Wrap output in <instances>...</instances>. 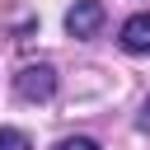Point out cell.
Here are the masks:
<instances>
[{
	"mask_svg": "<svg viewBox=\"0 0 150 150\" xmlns=\"http://www.w3.org/2000/svg\"><path fill=\"white\" fill-rule=\"evenodd\" d=\"M136 127H141V131H150V98L141 103V112H136Z\"/></svg>",
	"mask_w": 150,
	"mask_h": 150,
	"instance_id": "8992f818",
	"label": "cell"
},
{
	"mask_svg": "<svg viewBox=\"0 0 150 150\" xmlns=\"http://www.w3.org/2000/svg\"><path fill=\"white\" fill-rule=\"evenodd\" d=\"M117 42H122V52H131V56H145V52H150V14H131V19L122 23Z\"/></svg>",
	"mask_w": 150,
	"mask_h": 150,
	"instance_id": "3957f363",
	"label": "cell"
},
{
	"mask_svg": "<svg viewBox=\"0 0 150 150\" xmlns=\"http://www.w3.org/2000/svg\"><path fill=\"white\" fill-rule=\"evenodd\" d=\"M0 150H33V145H28V136H23V131L0 127Z\"/></svg>",
	"mask_w": 150,
	"mask_h": 150,
	"instance_id": "277c9868",
	"label": "cell"
},
{
	"mask_svg": "<svg viewBox=\"0 0 150 150\" xmlns=\"http://www.w3.org/2000/svg\"><path fill=\"white\" fill-rule=\"evenodd\" d=\"M14 89H19V98H28V103H47V98L56 94V70H52L47 61L23 66V70L14 75Z\"/></svg>",
	"mask_w": 150,
	"mask_h": 150,
	"instance_id": "6da1fadb",
	"label": "cell"
},
{
	"mask_svg": "<svg viewBox=\"0 0 150 150\" xmlns=\"http://www.w3.org/2000/svg\"><path fill=\"white\" fill-rule=\"evenodd\" d=\"M98 28H103V5L98 0H75L66 9V33L70 38H94Z\"/></svg>",
	"mask_w": 150,
	"mask_h": 150,
	"instance_id": "7a4b0ae2",
	"label": "cell"
},
{
	"mask_svg": "<svg viewBox=\"0 0 150 150\" xmlns=\"http://www.w3.org/2000/svg\"><path fill=\"white\" fill-rule=\"evenodd\" d=\"M56 150H98V141H89V136H66V141H56Z\"/></svg>",
	"mask_w": 150,
	"mask_h": 150,
	"instance_id": "5b68a950",
	"label": "cell"
}]
</instances>
